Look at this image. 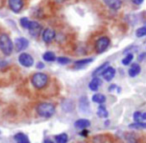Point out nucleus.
<instances>
[{"label":"nucleus","mask_w":146,"mask_h":143,"mask_svg":"<svg viewBox=\"0 0 146 143\" xmlns=\"http://www.w3.org/2000/svg\"><path fill=\"white\" fill-rule=\"evenodd\" d=\"M133 119L135 120V122H144L146 121V112L136 111L133 114Z\"/></svg>","instance_id":"nucleus-18"},{"label":"nucleus","mask_w":146,"mask_h":143,"mask_svg":"<svg viewBox=\"0 0 146 143\" xmlns=\"http://www.w3.org/2000/svg\"><path fill=\"white\" fill-rule=\"evenodd\" d=\"M14 139L17 141V142H23V141H28V137L24 134V133H17V134L14 135Z\"/></svg>","instance_id":"nucleus-24"},{"label":"nucleus","mask_w":146,"mask_h":143,"mask_svg":"<svg viewBox=\"0 0 146 143\" xmlns=\"http://www.w3.org/2000/svg\"><path fill=\"white\" fill-rule=\"evenodd\" d=\"M136 36L137 37H144L146 36V27H140L136 30Z\"/></svg>","instance_id":"nucleus-28"},{"label":"nucleus","mask_w":146,"mask_h":143,"mask_svg":"<svg viewBox=\"0 0 146 143\" xmlns=\"http://www.w3.org/2000/svg\"><path fill=\"white\" fill-rule=\"evenodd\" d=\"M29 45V41L27 40L24 37H19V38H16L15 40V50L20 52V51H23L24 49H26Z\"/></svg>","instance_id":"nucleus-7"},{"label":"nucleus","mask_w":146,"mask_h":143,"mask_svg":"<svg viewBox=\"0 0 146 143\" xmlns=\"http://www.w3.org/2000/svg\"><path fill=\"white\" fill-rule=\"evenodd\" d=\"M97 115L100 118H107L108 111H107V109H106V107L103 106V105H100L97 109Z\"/></svg>","instance_id":"nucleus-21"},{"label":"nucleus","mask_w":146,"mask_h":143,"mask_svg":"<svg viewBox=\"0 0 146 143\" xmlns=\"http://www.w3.org/2000/svg\"><path fill=\"white\" fill-rule=\"evenodd\" d=\"M37 68H38V69H42V68H44V64H43L42 62H39L38 64H37Z\"/></svg>","instance_id":"nucleus-32"},{"label":"nucleus","mask_w":146,"mask_h":143,"mask_svg":"<svg viewBox=\"0 0 146 143\" xmlns=\"http://www.w3.org/2000/svg\"><path fill=\"white\" fill-rule=\"evenodd\" d=\"M8 6L13 12L18 13L23 8V0H8Z\"/></svg>","instance_id":"nucleus-6"},{"label":"nucleus","mask_w":146,"mask_h":143,"mask_svg":"<svg viewBox=\"0 0 146 143\" xmlns=\"http://www.w3.org/2000/svg\"><path fill=\"white\" fill-rule=\"evenodd\" d=\"M131 1L134 3V4H136V5H140V4H142V3H143L144 0H131Z\"/></svg>","instance_id":"nucleus-31"},{"label":"nucleus","mask_w":146,"mask_h":143,"mask_svg":"<svg viewBox=\"0 0 146 143\" xmlns=\"http://www.w3.org/2000/svg\"><path fill=\"white\" fill-rule=\"evenodd\" d=\"M106 100V97L104 96L103 94H100V93H96L92 96V101L95 103H98V104H102L104 103Z\"/></svg>","instance_id":"nucleus-19"},{"label":"nucleus","mask_w":146,"mask_h":143,"mask_svg":"<svg viewBox=\"0 0 146 143\" xmlns=\"http://www.w3.org/2000/svg\"><path fill=\"white\" fill-rule=\"evenodd\" d=\"M55 31L51 28H46L42 31V39L45 43H50L55 38Z\"/></svg>","instance_id":"nucleus-8"},{"label":"nucleus","mask_w":146,"mask_h":143,"mask_svg":"<svg viewBox=\"0 0 146 143\" xmlns=\"http://www.w3.org/2000/svg\"><path fill=\"white\" fill-rule=\"evenodd\" d=\"M18 61L22 66L27 67V68H28V67H31L33 65V63H34V59H33V57L31 56L30 54L25 53V52H22L20 55H19Z\"/></svg>","instance_id":"nucleus-5"},{"label":"nucleus","mask_w":146,"mask_h":143,"mask_svg":"<svg viewBox=\"0 0 146 143\" xmlns=\"http://www.w3.org/2000/svg\"><path fill=\"white\" fill-rule=\"evenodd\" d=\"M115 73H116V70L111 66H108L107 68L105 69L103 73H102V77L104 78V80L106 81H111L112 79L114 78L115 76Z\"/></svg>","instance_id":"nucleus-10"},{"label":"nucleus","mask_w":146,"mask_h":143,"mask_svg":"<svg viewBox=\"0 0 146 143\" xmlns=\"http://www.w3.org/2000/svg\"><path fill=\"white\" fill-rule=\"evenodd\" d=\"M29 31H30V34L32 36L36 37L39 35V33L42 30V26L39 24L36 21H30V24H29Z\"/></svg>","instance_id":"nucleus-9"},{"label":"nucleus","mask_w":146,"mask_h":143,"mask_svg":"<svg viewBox=\"0 0 146 143\" xmlns=\"http://www.w3.org/2000/svg\"><path fill=\"white\" fill-rule=\"evenodd\" d=\"M74 126L78 129H87V127L90 126V121L88 119H78L75 123H74Z\"/></svg>","instance_id":"nucleus-13"},{"label":"nucleus","mask_w":146,"mask_h":143,"mask_svg":"<svg viewBox=\"0 0 146 143\" xmlns=\"http://www.w3.org/2000/svg\"><path fill=\"white\" fill-rule=\"evenodd\" d=\"M140 71H141L140 65L137 64V63H134V64L131 65V67H130L129 70H128V74H129L130 77H135L139 74Z\"/></svg>","instance_id":"nucleus-15"},{"label":"nucleus","mask_w":146,"mask_h":143,"mask_svg":"<svg viewBox=\"0 0 146 143\" xmlns=\"http://www.w3.org/2000/svg\"><path fill=\"white\" fill-rule=\"evenodd\" d=\"M13 48H14V45L10 37L5 33L0 34V50L2 51L3 54L7 56L10 55L13 51Z\"/></svg>","instance_id":"nucleus-1"},{"label":"nucleus","mask_w":146,"mask_h":143,"mask_svg":"<svg viewBox=\"0 0 146 143\" xmlns=\"http://www.w3.org/2000/svg\"><path fill=\"white\" fill-rule=\"evenodd\" d=\"M108 66H109V62H105V63H103L102 65H100L99 67H97V68L94 70V72L92 73L93 77H98L99 75H102V73L105 71V69L107 68Z\"/></svg>","instance_id":"nucleus-17"},{"label":"nucleus","mask_w":146,"mask_h":143,"mask_svg":"<svg viewBox=\"0 0 146 143\" xmlns=\"http://www.w3.org/2000/svg\"><path fill=\"white\" fill-rule=\"evenodd\" d=\"M48 76L43 72H36L31 77V83L36 89H42L48 83Z\"/></svg>","instance_id":"nucleus-2"},{"label":"nucleus","mask_w":146,"mask_h":143,"mask_svg":"<svg viewBox=\"0 0 146 143\" xmlns=\"http://www.w3.org/2000/svg\"><path fill=\"white\" fill-rule=\"evenodd\" d=\"M79 108L83 113H87L90 111V105L88 102V98L86 96H82L79 99Z\"/></svg>","instance_id":"nucleus-11"},{"label":"nucleus","mask_w":146,"mask_h":143,"mask_svg":"<svg viewBox=\"0 0 146 143\" xmlns=\"http://www.w3.org/2000/svg\"><path fill=\"white\" fill-rule=\"evenodd\" d=\"M55 1H56L57 3H62V2H64L65 0H55Z\"/></svg>","instance_id":"nucleus-34"},{"label":"nucleus","mask_w":146,"mask_h":143,"mask_svg":"<svg viewBox=\"0 0 146 143\" xmlns=\"http://www.w3.org/2000/svg\"><path fill=\"white\" fill-rule=\"evenodd\" d=\"M29 24H30V21L28 20V18L26 17H23V18L20 19V25L22 28L24 29H28L29 28Z\"/></svg>","instance_id":"nucleus-26"},{"label":"nucleus","mask_w":146,"mask_h":143,"mask_svg":"<svg viewBox=\"0 0 146 143\" xmlns=\"http://www.w3.org/2000/svg\"><path fill=\"white\" fill-rule=\"evenodd\" d=\"M17 143H29V140L28 141H23V142H17Z\"/></svg>","instance_id":"nucleus-36"},{"label":"nucleus","mask_w":146,"mask_h":143,"mask_svg":"<svg viewBox=\"0 0 146 143\" xmlns=\"http://www.w3.org/2000/svg\"><path fill=\"white\" fill-rule=\"evenodd\" d=\"M125 140L126 143H137V139L133 134H126Z\"/></svg>","instance_id":"nucleus-27"},{"label":"nucleus","mask_w":146,"mask_h":143,"mask_svg":"<svg viewBox=\"0 0 146 143\" xmlns=\"http://www.w3.org/2000/svg\"><path fill=\"white\" fill-rule=\"evenodd\" d=\"M134 56L132 53H128L127 55H126L125 57H124L123 59H122V64L125 65V66H127V65H129L130 63L132 62V60H133Z\"/></svg>","instance_id":"nucleus-25"},{"label":"nucleus","mask_w":146,"mask_h":143,"mask_svg":"<svg viewBox=\"0 0 146 143\" xmlns=\"http://www.w3.org/2000/svg\"><path fill=\"white\" fill-rule=\"evenodd\" d=\"M100 85H101V80L98 77H93V79L89 83V89L92 91H97Z\"/></svg>","instance_id":"nucleus-16"},{"label":"nucleus","mask_w":146,"mask_h":143,"mask_svg":"<svg viewBox=\"0 0 146 143\" xmlns=\"http://www.w3.org/2000/svg\"><path fill=\"white\" fill-rule=\"evenodd\" d=\"M36 111L39 116L44 117V118H49L55 113V106L52 103L43 102L37 106Z\"/></svg>","instance_id":"nucleus-3"},{"label":"nucleus","mask_w":146,"mask_h":143,"mask_svg":"<svg viewBox=\"0 0 146 143\" xmlns=\"http://www.w3.org/2000/svg\"><path fill=\"white\" fill-rule=\"evenodd\" d=\"M110 45V39L106 36H102L96 40L95 49L97 53H103L104 51L107 50V48Z\"/></svg>","instance_id":"nucleus-4"},{"label":"nucleus","mask_w":146,"mask_h":143,"mask_svg":"<svg viewBox=\"0 0 146 143\" xmlns=\"http://www.w3.org/2000/svg\"><path fill=\"white\" fill-rule=\"evenodd\" d=\"M44 143H55V142H53V141H51V140H45Z\"/></svg>","instance_id":"nucleus-35"},{"label":"nucleus","mask_w":146,"mask_h":143,"mask_svg":"<svg viewBox=\"0 0 146 143\" xmlns=\"http://www.w3.org/2000/svg\"><path fill=\"white\" fill-rule=\"evenodd\" d=\"M55 141L56 143H67L68 142V135L66 133H61L55 136Z\"/></svg>","instance_id":"nucleus-22"},{"label":"nucleus","mask_w":146,"mask_h":143,"mask_svg":"<svg viewBox=\"0 0 146 143\" xmlns=\"http://www.w3.org/2000/svg\"><path fill=\"white\" fill-rule=\"evenodd\" d=\"M57 61H58L59 64H62V65H66L71 62L70 59L67 58V57H59V58H57Z\"/></svg>","instance_id":"nucleus-29"},{"label":"nucleus","mask_w":146,"mask_h":143,"mask_svg":"<svg viewBox=\"0 0 146 143\" xmlns=\"http://www.w3.org/2000/svg\"><path fill=\"white\" fill-rule=\"evenodd\" d=\"M42 57H43V60L47 61V62H53V61H55V59H56V56H55V54L52 51H47V52H45Z\"/></svg>","instance_id":"nucleus-20"},{"label":"nucleus","mask_w":146,"mask_h":143,"mask_svg":"<svg viewBox=\"0 0 146 143\" xmlns=\"http://www.w3.org/2000/svg\"><path fill=\"white\" fill-rule=\"evenodd\" d=\"M104 3L112 10H118L121 7V0H103Z\"/></svg>","instance_id":"nucleus-12"},{"label":"nucleus","mask_w":146,"mask_h":143,"mask_svg":"<svg viewBox=\"0 0 146 143\" xmlns=\"http://www.w3.org/2000/svg\"><path fill=\"white\" fill-rule=\"evenodd\" d=\"M92 61H93V58H84V59H80V60L75 61V63H74V68H75V69L83 68L84 66H86L87 64L91 63Z\"/></svg>","instance_id":"nucleus-14"},{"label":"nucleus","mask_w":146,"mask_h":143,"mask_svg":"<svg viewBox=\"0 0 146 143\" xmlns=\"http://www.w3.org/2000/svg\"><path fill=\"white\" fill-rule=\"evenodd\" d=\"M129 127L132 129H146L145 122H134L129 124Z\"/></svg>","instance_id":"nucleus-23"},{"label":"nucleus","mask_w":146,"mask_h":143,"mask_svg":"<svg viewBox=\"0 0 146 143\" xmlns=\"http://www.w3.org/2000/svg\"><path fill=\"white\" fill-rule=\"evenodd\" d=\"M116 88V85L115 84H113V85H111V86L109 87V91H112V90H114V89Z\"/></svg>","instance_id":"nucleus-33"},{"label":"nucleus","mask_w":146,"mask_h":143,"mask_svg":"<svg viewBox=\"0 0 146 143\" xmlns=\"http://www.w3.org/2000/svg\"><path fill=\"white\" fill-rule=\"evenodd\" d=\"M80 135H82L83 137H86L88 135V130L87 129H83V130L80 132Z\"/></svg>","instance_id":"nucleus-30"}]
</instances>
